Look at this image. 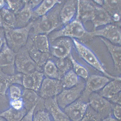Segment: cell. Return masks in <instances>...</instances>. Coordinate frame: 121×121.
I'll return each mask as SVG.
<instances>
[{"mask_svg":"<svg viewBox=\"0 0 121 121\" xmlns=\"http://www.w3.org/2000/svg\"><path fill=\"white\" fill-rule=\"evenodd\" d=\"M64 1L57 4L45 15L33 20L30 35L43 34L48 35L62 24L60 13Z\"/></svg>","mask_w":121,"mask_h":121,"instance_id":"cell-1","label":"cell"},{"mask_svg":"<svg viewBox=\"0 0 121 121\" xmlns=\"http://www.w3.org/2000/svg\"><path fill=\"white\" fill-rule=\"evenodd\" d=\"M33 24L32 20L25 27L4 30L7 45L16 53L26 46Z\"/></svg>","mask_w":121,"mask_h":121,"instance_id":"cell-2","label":"cell"},{"mask_svg":"<svg viewBox=\"0 0 121 121\" xmlns=\"http://www.w3.org/2000/svg\"><path fill=\"white\" fill-rule=\"evenodd\" d=\"M86 33L81 21L75 19L65 25L63 27L50 34L48 35L50 42L61 37L71 39H80Z\"/></svg>","mask_w":121,"mask_h":121,"instance_id":"cell-3","label":"cell"},{"mask_svg":"<svg viewBox=\"0 0 121 121\" xmlns=\"http://www.w3.org/2000/svg\"><path fill=\"white\" fill-rule=\"evenodd\" d=\"M16 70L24 75L30 74L37 71L43 72V68L37 64L30 56L26 46L16 53L15 60Z\"/></svg>","mask_w":121,"mask_h":121,"instance_id":"cell-4","label":"cell"},{"mask_svg":"<svg viewBox=\"0 0 121 121\" xmlns=\"http://www.w3.org/2000/svg\"><path fill=\"white\" fill-rule=\"evenodd\" d=\"M78 54L82 59L107 77L112 79L116 77L108 73L93 51L75 39H72Z\"/></svg>","mask_w":121,"mask_h":121,"instance_id":"cell-5","label":"cell"},{"mask_svg":"<svg viewBox=\"0 0 121 121\" xmlns=\"http://www.w3.org/2000/svg\"><path fill=\"white\" fill-rule=\"evenodd\" d=\"M85 81L80 78L77 85L70 88L64 89L56 96L57 102L59 107L64 109L68 106L80 98L84 90Z\"/></svg>","mask_w":121,"mask_h":121,"instance_id":"cell-6","label":"cell"},{"mask_svg":"<svg viewBox=\"0 0 121 121\" xmlns=\"http://www.w3.org/2000/svg\"><path fill=\"white\" fill-rule=\"evenodd\" d=\"M82 20H91L95 27L106 25L113 21L108 12L103 7L96 4L94 2L89 8Z\"/></svg>","mask_w":121,"mask_h":121,"instance_id":"cell-7","label":"cell"},{"mask_svg":"<svg viewBox=\"0 0 121 121\" xmlns=\"http://www.w3.org/2000/svg\"><path fill=\"white\" fill-rule=\"evenodd\" d=\"M110 81L109 78L97 74L90 75L86 81L84 90L80 99L88 102L90 96L92 93L98 92Z\"/></svg>","mask_w":121,"mask_h":121,"instance_id":"cell-8","label":"cell"},{"mask_svg":"<svg viewBox=\"0 0 121 121\" xmlns=\"http://www.w3.org/2000/svg\"><path fill=\"white\" fill-rule=\"evenodd\" d=\"M88 103L89 105L100 115L102 119L112 115L113 104L98 92L91 94Z\"/></svg>","mask_w":121,"mask_h":121,"instance_id":"cell-9","label":"cell"},{"mask_svg":"<svg viewBox=\"0 0 121 121\" xmlns=\"http://www.w3.org/2000/svg\"><path fill=\"white\" fill-rule=\"evenodd\" d=\"M73 45L72 39L61 37L50 42V53L57 59L68 57L71 54Z\"/></svg>","mask_w":121,"mask_h":121,"instance_id":"cell-10","label":"cell"},{"mask_svg":"<svg viewBox=\"0 0 121 121\" xmlns=\"http://www.w3.org/2000/svg\"><path fill=\"white\" fill-rule=\"evenodd\" d=\"M64 89L60 80L45 77L39 92V95L44 99L58 95Z\"/></svg>","mask_w":121,"mask_h":121,"instance_id":"cell-11","label":"cell"},{"mask_svg":"<svg viewBox=\"0 0 121 121\" xmlns=\"http://www.w3.org/2000/svg\"><path fill=\"white\" fill-rule=\"evenodd\" d=\"M87 34L92 37L99 36L103 37L115 45H121V29L116 25H107L102 28L90 32Z\"/></svg>","mask_w":121,"mask_h":121,"instance_id":"cell-12","label":"cell"},{"mask_svg":"<svg viewBox=\"0 0 121 121\" xmlns=\"http://www.w3.org/2000/svg\"><path fill=\"white\" fill-rule=\"evenodd\" d=\"M89 106L88 102L79 99L63 110L71 121H81Z\"/></svg>","mask_w":121,"mask_h":121,"instance_id":"cell-13","label":"cell"},{"mask_svg":"<svg viewBox=\"0 0 121 121\" xmlns=\"http://www.w3.org/2000/svg\"><path fill=\"white\" fill-rule=\"evenodd\" d=\"M16 53L5 43L0 52V69H8L9 74H15V60Z\"/></svg>","mask_w":121,"mask_h":121,"instance_id":"cell-14","label":"cell"},{"mask_svg":"<svg viewBox=\"0 0 121 121\" xmlns=\"http://www.w3.org/2000/svg\"><path fill=\"white\" fill-rule=\"evenodd\" d=\"M44 100V108L53 121H71L63 110L58 105L56 97Z\"/></svg>","mask_w":121,"mask_h":121,"instance_id":"cell-15","label":"cell"},{"mask_svg":"<svg viewBox=\"0 0 121 121\" xmlns=\"http://www.w3.org/2000/svg\"><path fill=\"white\" fill-rule=\"evenodd\" d=\"M23 75L18 73L9 74L0 69V96L5 97L9 87L16 84L22 85Z\"/></svg>","mask_w":121,"mask_h":121,"instance_id":"cell-16","label":"cell"},{"mask_svg":"<svg viewBox=\"0 0 121 121\" xmlns=\"http://www.w3.org/2000/svg\"><path fill=\"white\" fill-rule=\"evenodd\" d=\"M43 72L37 71L27 75H23L22 86L25 89L37 92L45 78Z\"/></svg>","mask_w":121,"mask_h":121,"instance_id":"cell-17","label":"cell"},{"mask_svg":"<svg viewBox=\"0 0 121 121\" xmlns=\"http://www.w3.org/2000/svg\"><path fill=\"white\" fill-rule=\"evenodd\" d=\"M33 9L29 0H25L23 7L15 14L16 24L15 28L25 27L33 20Z\"/></svg>","mask_w":121,"mask_h":121,"instance_id":"cell-18","label":"cell"},{"mask_svg":"<svg viewBox=\"0 0 121 121\" xmlns=\"http://www.w3.org/2000/svg\"><path fill=\"white\" fill-rule=\"evenodd\" d=\"M25 46L32 59L39 66L43 68L46 63L52 57L49 53H43L36 49L30 37H29Z\"/></svg>","mask_w":121,"mask_h":121,"instance_id":"cell-19","label":"cell"},{"mask_svg":"<svg viewBox=\"0 0 121 121\" xmlns=\"http://www.w3.org/2000/svg\"><path fill=\"white\" fill-rule=\"evenodd\" d=\"M77 0L65 1L60 13L62 24L66 25L73 20L77 12Z\"/></svg>","mask_w":121,"mask_h":121,"instance_id":"cell-20","label":"cell"},{"mask_svg":"<svg viewBox=\"0 0 121 121\" xmlns=\"http://www.w3.org/2000/svg\"><path fill=\"white\" fill-rule=\"evenodd\" d=\"M121 76H116L110 81L98 93L100 95L108 100L121 92Z\"/></svg>","mask_w":121,"mask_h":121,"instance_id":"cell-21","label":"cell"},{"mask_svg":"<svg viewBox=\"0 0 121 121\" xmlns=\"http://www.w3.org/2000/svg\"><path fill=\"white\" fill-rule=\"evenodd\" d=\"M110 53L113 60L114 68L115 72L121 74V48L120 46L116 45L105 39L101 38Z\"/></svg>","mask_w":121,"mask_h":121,"instance_id":"cell-22","label":"cell"},{"mask_svg":"<svg viewBox=\"0 0 121 121\" xmlns=\"http://www.w3.org/2000/svg\"><path fill=\"white\" fill-rule=\"evenodd\" d=\"M22 99L24 107L28 112L35 106L37 105L42 98L36 92L25 89L23 90Z\"/></svg>","mask_w":121,"mask_h":121,"instance_id":"cell-23","label":"cell"},{"mask_svg":"<svg viewBox=\"0 0 121 121\" xmlns=\"http://www.w3.org/2000/svg\"><path fill=\"white\" fill-rule=\"evenodd\" d=\"M102 5L103 7L110 15L112 21H119L121 18L120 0L104 1Z\"/></svg>","mask_w":121,"mask_h":121,"instance_id":"cell-24","label":"cell"},{"mask_svg":"<svg viewBox=\"0 0 121 121\" xmlns=\"http://www.w3.org/2000/svg\"><path fill=\"white\" fill-rule=\"evenodd\" d=\"M63 1L43 0L33 10V20L44 16L49 12L57 4L62 3Z\"/></svg>","mask_w":121,"mask_h":121,"instance_id":"cell-25","label":"cell"},{"mask_svg":"<svg viewBox=\"0 0 121 121\" xmlns=\"http://www.w3.org/2000/svg\"><path fill=\"white\" fill-rule=\"evenodd\" d=\"M35 48L44 53H50V41L48 36L43 34L29 35Z\"/></svg>","mask_w":121,"mask_h":121,"instance_id":"cell-26","label":"cell"},{"mask_svg":"<svg viewBox=\"0 0 121 121\" xmlns=\"http://www.w3.org/2000/svg\"><path fill=\"white\" fill-rule=\"evenodd\" d=\"M2 27L4 30L15 28L16 24L15 14L6 6L0 10Z\"/></svg>","mask_w":121,"mask_h":121,"instance_id":"cell-27","label":"cell"},{"mask_svg":"<svg viewBox=\"0 0 121 121\" xmlns=\"http://www.w3.org/2000/svg\"><path fill=\"white\" fill-rule=\"evenodd\" d=\"M27 112L24 108L17 110L10 107L0 113V117L4 118L7 121H20Z\"/></svg>","mask_w":121,"mask_h":121,"instance_id":"cell-28","label":"cell"},{"mask_svg":"<svg viewBox=\"0 0 121 121\" xmlns=\"http://www.w3.org/2000/svg\"><path fill=\"white\" fill-rule=\"evenodd\" d=\"M80 80V78L71 69L65 73L60 80L64 89H66L76 86L79 82Z\"/></svg>","mask_w":121,"mask_h":121,"instance_id":"cell-29","label":"cell"},{"mask_svg":"<svg viewBox=\"0 0 121 121\" xmlns=\"http://www.w3.org/2000/svg\"><path fill=\"white\" fill-rule=\"evenodd\" d=\"M43 69V72L45 77L60 80L57 68L52 60L50 59L47 61Z\"/></svg>","mask_w":121,"mask_h":121,"instance_id":"cell-30","label":"cell"},{"mask_svg":"<svg viewBox=\"0 0 121 121\" xmlns=\"http://www.w3.org/2000/svg\"><path fill=\"white\" fill-rule=\"evenodd\" d=\"M51 59L53 61L56 65L60 79L65 73L72 69V63L69 57L64 59H58L52 56Z\"/></svg>","mask_w":121,"mask_h":121,"instance_id":"cell-31","label":"cell"},{"mask_svg":"<svg viewBox=\"0 0 121 121\" xmlns=\"http://www.w3.org/2000/svg\"><path fill=\"white\" fill-rule=\"evenodd\" d=\"M72 63L73 71L80 78L86 81L89 76L88 70L83 65L78 62L71 54L69 56Z\"/></svg>","mask_w":121,"mask_h":121,"instance_id":"cell-32","label":"cell"},{"mask_svg":"<svg viewBox=\"0 0 121 121\" xmlns=\"http://www.w3.org/2000/svg\"><path fill=\"white\" fill-rule=\"evenodd\" d=\"M21 86V85H20L14 84L10 86L8 90L10 100L18 99L22 98L23 90Z\"/></svg>","mask_w":121,"mask_h":121,"instance_id":"cell-33","label":"cell"},{"mask_svg":"<svg viewBox=\"0 0 121 121\" xmlns=\"http://www.w3.org/2000/svg\"><path fill=\"white\" fill-rule=\"evenodd\" d=\"M6 5L8 9L15 14L23 8L25 4V0H5Z\"/></svg>","mask_w":121,"mask_h":121,"instance_id":"cell-34","label":"cell"},{"mask_svg":"<svg viewBox=\"0 0 121 121\" xmlns=\"http://www.w3.org/2000/svg\"><path fill=\"white\" fill-rule=\"evenodd\" d=\"M102 120L100 115L89 105L81 121H102Z\"/></svg>","mask_w":121,"mask_h":121,"instance_id":"cell-35","label":"cell"},{"mask_svg":"<svg viewBox=\"0 0 121 121\" xmlns=\"http://www.w3.org/2000/svg\"><path fill=\"white\" fill-rule=\"evenodd\" d=\"M47 111L40 109L34 112L33 121H53Z\"/></svg>","mask_w":121,"mask_h":121,"instance_id":"cell-36","label":"cell"},{"mask_svg":"<svg viewBox=\"0 0 121 121\" xmlns=\"http://www.w3.org/2000/svg\"><path fill=\"white\" fill-rule=\"evenodd\" d=\"M9 104L10 107L16 110H20L24 108L22 98L18 99L10 100Z\"/></svg>","mask_w":121,"mask_h":121,"instance_id":"cell-37","label":"cell"},{"mask_svg":"<svg viewBox=\"0 0 121 121\" xmlns=\"http://www.w3.org/2000/svg\"><path fill=\"white\" fill-rule=\"evenodd\" d=\"M121 105L113 104L112 115L114 117L121 121Z\"/></svg>","mask_w":121,"mask_h":121,"instance_id":"cell-38","label":"cell"},{"mask_svg":"<svg viewBox=\"0 0 121 121\" xmlns=\"http://www.w3.org/2000/svg\"><path fill=\"white\" fill-rule=\"evenodd\" d=\"M38 104L35 106L30 110L28 111L26 115L20 121H33L35 111Z\"/></svg>","mask_w":121,"mask_h":121,"instance_id":"cell-39","label":"cell"},{"mask_svg":"<svg viewBox=\"0 0 121 121\" xmlns=\"http://www.w3.org/2000/svg\"><path fill=\"white\" fill-rule=\"evenodd\" d=\"M6 42L4 31L2 27H0V52Z\"/></svg>","mask_w":121,"mask_h":121,"instance_id":"cell-40","label":"cell"},{"mask_svg":"<svg viewBox=\"0 0 121 121\" xmlns=\"http://www.w3.org/2000/svg\"><path fill=\"white\" fill-rule=\"evenodd\" d=\"M108 100L112 104L121 105V92L116 94Z\"/></svg>","mask_w":121,"mask_h":121,"instance_id":"cell-41","label":"cell"},{"mask_svg":"<svg viewBox=\"0 0 121 121\" xmlns=\"http://www.w3.org/2000/svg\"><path fill=\"white\" fill-rule=\"evenodd\" d=\"M42 0H30L29 1L31 6L33 10L37 8L40 4L41 3Z\"/></svg>","mask_w":121,"mask_h":121,"instance_id":"cell-42","label":"cell"},{"mask_svg":"<svg viewBox=\"0 0 121 121\" xmlns=\"http://www.w3.org/2000/svg\"><path fill=\"white\" fill-rule=\"evenodd\" d=\"M102 121H121L118 120L112 116V115L110 116L104 118L102 120Z\"/></svg>","mask_w":121,"mask_h":121,"instance_id":"cell-43","label":"cell"},{"mask_svg":"<svg viewBox=\"0 0 121 121\" xmlns=\"http://www.w3.org/2000/svg\"><path fill=\"white\" fill-rule=\"evenodd\" d=\"M6 5L5 0H0V11L5 7Z\"/></svg>","mask_w":121,"mask_h":121,"instance_id":"cell-44","label":"cell"},{"mask_svg":"<svg viewBox=\"0 0 121 121\" xmlns=\"http://www.w3.org/2000/svg\"><path fill=\"white\" fill-rule=\"evenodd\" d=\"M0 27H2V16H1L0 11Z\"/></svg>","mask_w":121,"mask_h":121,"instance_id":"cell-45","label":"cell"},{"mask_svg":"<svg viewBox=\"0 0 121 121\" xmlns=\"http://www.w3.org/2000/svg\"><path fill=\"white\" fill-rule=\"evenodd\" d=\"M0 121H7L4 118L0 117Z\"/></svg>","mask_w":121,"mask_h":121,"instance_id":"cell-46","label":"cell"}]
</instances>
